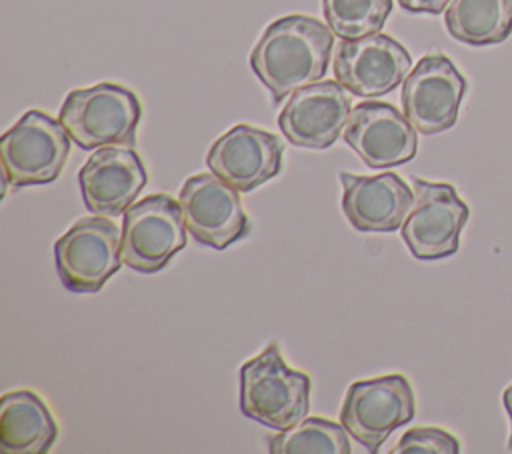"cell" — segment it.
<instances>
[{
  "label": "cell",
  "mask_w": 512,
  "mask_h": 454,
  "mask_svg": "<svg viewBox=\"0 0 512 454\" xmlns=\"http://www.w3.org/2000/svg\"><path fill=\"white\" fill-rule=\"evenodd\" d=\"M332 48L330 26L306 14H290L266 26L250 52V66L270 90L272 100L280 102L324 78Z\"/></svg>",
  "instance_id": "1"
},
{
  "label": "cell",
  "mask_w": 512,
  "mask_h": 454,
  "mask_svg": "<svg viewBox=\"0 0 512 454\" xmlns=\"http://www.w3.org/2000/svg\"><path fill=\"white\" fill-rule=\"evenodd\" d=\"M310 408V376L292 370L276 342L240 368V410L278 432L306 418Z\"/></svg>",
  "instance_id": "2"
},
{
  "label": "cell",
  "mask_w": 512,
  "mask_h": 454,
  "mask_svg": "<svg viewBox=\"0 0 512 454\" xmlns=\"http://www.w3.org/2000/svg\"><path fill=\"white\" fill-rule=\"evenodd\" d=\"M142 116L138 96L120 84L100 82L90 88L72 90L58 120L72 142L82 150L104 146H132Z\"/></svg>",
  "instance_id": "3"
},
{
  "label": "cell",
  "mask_w": 512,
  "mask_h": 454,
  "mask_svg": "<svg viewBox=\"0 0 512 454\" xmlns=\"http://www.w3.org/2000/svg\"><path fill=\"white\" fill-rule=\"evenodd\" d=\"M70 136L60 120L28 110L0 140L6 186L24 188L54 182L64 170Z\"/></svg>",
  "instance_id": "4"
},
{
  "label": "cell",
  "mask_w": 512,
  "mask_h": 454,
  "mask_svg": "<svg viewBox=\"0 0 512 454\" xmlns=\"http://www.w3.org/2000/svg\"><path fill=\"white\" fill-rule=\"evenodd\" d=\"M416 412L414 390L406 376L386 374L348 386L340 422L368 452H378L388 436L410 422Z\"/></svg>",
  "instance_id": "5"
},
{
  "label": "cell",
  "mask_w": 512,
  "mask_h": 454,
  "mask_svg": "<svg viewBox=\"0 0 512 454\" xmlns=\"http://www.w3.org/2000/svg\"><path fill=\"white\" fill-rule=\"evenodd\" d=\"M62 284L72 292H98L122 262V228L106 216L80 218L54 244Z\"/></svg>",
  "instance_id": "6"
},
{
  "label": "cell",
  "mask_w": 512,
  "mask_h": 454,
  "mask_svg": "<svg viewBox=\"0 0 512 454\" xmlns=\"http://www.w3.org/2000/svg\"><path fill=\"white\" fill-rule=\"evenodd\" d=\"M186 246L180 204L168 194H150L132 204L122 220V262L136 272H158Z\"/></svg>",
  "instance_id": "7"
},
{
  "label": "cell",
  "mask_w": 512,
  "mask_h": 454,
  "mask_svg": "<svg viewBox=\"0 0 512 454\" xmlns=\"http://www.w3.org/2000/svg\"><path fill=\"white\" fill-rule=\"evenodd\" d=\"M414 204L402 224V240L418 260L452 256L460 246V232L470 216L468 204L446 182L412 178Z\"/></svg>",
  "instance_id": "8"
},
{
  "label": "cell",
  "mask_w": 512,
  "mask_h": 454,
  "mask_svg": "<svg viewBox=\"0 0 512 454\" xmlns=\"http://www.w3.org/2000/svg\"><path fill=\"white\" fill-rule=\"evenodd\" d=\"M466 86V78L448 56L426 54L404 78L402 112L420 134L444 132L458 120Z\"/></svg>",
  "instance_id": "9"
},
{
  "label": "cell",
  "mask_w": 512,
  "mask_h": 454,
  "mask_svg": "<svg viewBox=\"0 0 512 454\" xmlns=\"http://www.w3.org/2000/svg\"><path fill=\"white\" fill-rule=\"evenodd\" d=\"M186 230L200 244L224 250L250 232L240 192L214 172L190 176L178 196Z\"/></svg>",
  "instance_id": "10"
},
{
  "label": "cell",
  "mask_w": 512,
  "mask_h": 454,
  "mask_svg": "<svg viewBox=\"0 0 512 454\" xmlns=\"http://www.w3.org/2000/svg\"><path fill=\"white\" fill-rule=\"evenodd\" d=\"M412 68L408 50L386 34L342 40L336 46L334 76L354 96L376 98L404 82Z\"/></svg>",
  "instance_id": "11"
},
{
  "label": "cell",
  "mask_w": 512,
  "mask_h": 454,
  "mask_svg": "<svg viewBox=\"0 0 512 454\" xmlns=\"http://www.w3.org/2000/svg\"><path fill=\"white\" fill-rule=\"evenodd\" d=\"M282 154L284 140L280 136L250 124H236L212 144L206 164L238 192H250L278 176Z\"/></svg>",
  "instance_id": "12"
},
{
  "label": "cell",
  "mask_w": 512,
  "mask_h": 454,
  "mask_svg": "<svg viewBox=\"0 0 512 454\" xmlns=\"http://www.w3.org/2000/svg\"><path fill=\"white\" fill-rule=\"evenodd\" d=\"M350 112L346 88L338 80H320L290 94L278 126L290 144L322 150L338 140Z\"/></svg>",
  "instance_id": "13"
},
{
  "label": "cell",
  "mask_w": 512,
  "mask_h": 454,
  "mask_svg": "<svg viewBox=\"0 0 512 454\" xmlns=\"http://www.w3.org/2000/svg\"><path fill=\"white\" fill-rule=\"evenodd\" d=\"M344 142L370 168H392L416 156L418 138L410 120L388 102H360L344 126Z\"/></svg>",
  "instance_id": "14"
},
{
  "label": "cell",
  "mask_w": 512,
  "mask_h": 454,
  "mask_svg": "<svg viewBox=\"0 0 512 454\" xmlns=\"http://www.w3.org/2000/svg\"><path fill=\"white\" fill-rule=\"evenodd\" d=\"M146 182V166L130 146L98 148L78 172L82 200L98 216L124 214Z\"/></svg>",
  "instance_id": "15"
},
{
  "label": "cell",
  "mask_w": 512,
  "mask_h": 454,
  "mask_svg": "<svg viewBox=\"0 0 512 454\" xmlns=\"http://www.w3.org/2000/svg\"><path fill=\"white\" fill-rule=\"evenodd\" d=\"M344 188L342 210L348 222L362 232H394L402 228L412 204V188L394 172L360 176L340 172Z\"/></svg>",
  "instance_id": "16"
},
{
  "label": "cell",
  "mask_w": 512,
  "mask_h": 454,
  "mask_svg": "<svg viewBox=\"0 0 512 454\" xmlns=\"http://www.w3.org/2000/svg\"><path fill=\"white\" fill-rule=\"evenodd\" d=\"M56 436V420L36 392L16 390L2 396L0 448L6 454H44Z\"/></svg>",
  "instance_id": "17"
},
{
  "label": "cell",
  "mask_w": 512,
  "mask_h": 454,
  "mask_svg": "<svg viewBox=\"0 0 512 454\" xmlns=\"http://www.w3.org/2000/svg\"><path fill=\"white\" fill-rule=\"evenodd\" d=\"M452 38L468 46H488L512 32V0H452L444 14Z\"/></svg>",
  "instance_id": "18"
},
{
  "label": "cell",
  "mask_w": 512,
  "mask_h": 454,
  "mask_svg": "<svg viewBox=\"0 0 512 454\" xmlns=\"http://www.w3.org/2000/svg\"><path fill=\"white\" fill-rule=\"evenodd\" d=\"M346 428L326 418H302L268 440L272 454H350Z\"/></svg>",
  "instance_id": "19"
},
{
  "label": "cell",
  "mask_w": 512,
  "mask_h": 454,
  "mask_svg": "<svg viewBox=\"0 0 512 454\" xmlns=\"http://www.w3.org/2000/svg\"><path fill=\"white\" fill-rule=\"evenodd\" d=\"M330 30L342 40L380 32L392 10V0H322Z\"/></svg>",
  "instance_id": "20"
},
{
  "label": "cell",
  "mask_w": 512,
  "mask_h": 454,
  "mask_svg": "<svg viewBox=\"0 0 512 454\" xmlns=\"http://www.w3.org/2000/svg\"><path fill=\"white\" fill-rule=\"evenodd\" d=\"M460 442L438 426H416L402 434L390 454H458Z\"/></svg>",
  "instance_id": "21"
},
{
  "label": "cell",
  "mask_w": 512,
  "mask_h": 454,
  "mask_svg": "<svg viewBox=\"0 0 512 454\" xmlns=\"http://www.w3.org/2000/svg\"><path fill=\"white\" fill-rule=\"evenodd\" d=\"M400 6L408 12H426V14H440L448 8L452 0H398Z\"/></svg>",
  "instance_id": "22"
},
{
  "label": "cell",
  "mask_w": 512,
  "mask_h": 454,
  "mask_svg": "<svg viewBox=\"0 0 512 454\" xmlns=\"http://www.w3.org/2000/svg\"><path fill=\"white\" fill-rule=\"evenodd\" d=\"M502 404L508 412V418H510V438H508V448L512 450V384L502 392Z\"/></svg>",
  "instance_id": "23"
}]
</instances>
